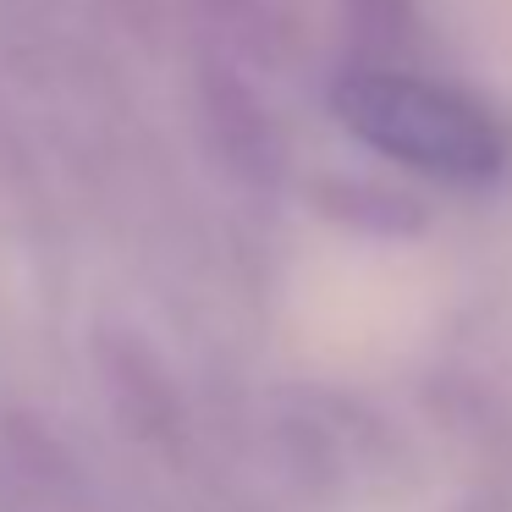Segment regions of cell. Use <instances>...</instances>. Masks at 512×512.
<instances>
[{
    "mask_svg": "<svg viewBox=\"0 0 512 512\" xmlns=\"http://www.w3.org/2000/svg\"><path fill=\"white\" fill-rule=\"evenodd\" d=\"M336 122L364 149L446 188H485L512 166V127L457 83L397 67H353L331 94Z\"/></svg>",
    "mask_w": 512,
    "mask_h": 512,
    "instance_id": "cell-1",
    "label": "cell"
}]
</instances>
